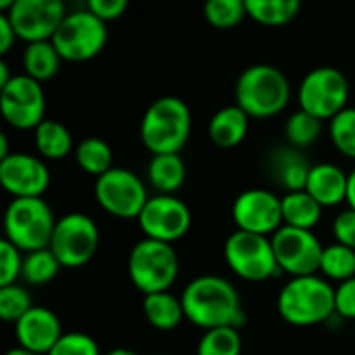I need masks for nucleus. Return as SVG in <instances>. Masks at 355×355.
<instances>
[{
    "mask_svg": "<svg viewBox=\"0 0 355 355\" xmlns=\"http://www.w3.org/2000/svg\"><path fill=\"white\" fill-rule=\"evenodd\" d=\"M349 81L335 67H316L300 83V108L318 121H331L347 108Z\"/></svg>",
    "mask_w": 355,
    "mask_h": 355,
    "instance_id": "nucleus-8",
    "label": "nucleus"
},
{
    "mask_svg": "<svg viewBox=\"0 0 355 355\" xmlns=\"http://www.w3.org/2000/svg\"><path fill=\"white\" fill-rule=\"evenodd\" d=\"M250 129V116L237 106H225L216 110L208 123V137L218 148H235L239 146Z\"/></svg>",
    "mask_w": 355,
    "mask_h": 355,
    "instance_id": "nucleus-21",
    "label": "nucleus"
},
{
    "mask_svg": "<svg viewBox=\"0 0 355 355\" xmlns=\"http://www.w3.org/2000/svg\"><path fill=\"white\" fill-rule=\"evenodd\" d=\"M191 133V110L177 96H162L154 100L139 125L144 146L156 154H179Z\"/></svg>",
    "mask_w": 355,
    "mask_h": 355,
    "instance_id": "nucleus-2",
    "label": "nucleus"
},
{
    "mask_svg": "<svg viewBox=\"0 0 355 355\" xmlns=\"http://www.w3.org/2000/svg\"><path fill=\"white\" fill-rule=\"evenodd\" d=\"M17 37L35 44L50 42L67 17V8L60 0H15L10 12H6Z\"/></svg>",
    "mask_w": 355,
    "mask_h": 355,
    "instance_id": "nucleus-16",
    "label": "nucleus"
},
{
    "mask_svg": "<svg viewBox=\"0 0 355 355\" xmlns=\"http://www.w3.org/2000/svg\"><path fill=\"white\" fill-rule=\"evenodd\" d=\"M185 318L204 329H239L245 322L241 300L233 283L216 275H204L187 283L181 295Z\"/></svg>",
    "mask_w": 355,
    "mask_h": 355,
    "instance_id": "nucleus-1",
    "label": "nucleus"
},
{
    "mask_svg": "<svg viewBox=\"0 0 355 355\" xmlns=\"http://www.w3.org/2000/svg\"><path fill=\"white\" fill-rule=\"evenodd\" d=\"M4 355H37V354H31V352H27V349H23V347H15V349H8Z\"/></svg>",
    "mask_w": 355,
    "mask_h": 355,
    "instance_id": "nucleus-46",
    "label": "nucleus"
},
{
    "mask_svg": "<svg viewBox=\"0 0 355 355\" xmlns=\"http://www.w3.org/2000/svg\"><path fill=\"white\" fill-rule=\"evenodd\" d=\"M94 196L108 214L123 220L139 218L144 206L150 200L144 181L123 166H114L106 175L98 177L94 185Z\"/></svg>",
    "mask_w": 355,
    "mask_h": 355,
    "instance_id": "nucleus-11",
    "label": "nucleus"
},
{
    "mask_svg": "<svg viewBox=\"0 0 355 355\" xmlns=\"http://www.w3.org/2000/svg\"><path fill=\"white\" fill-rule=\"evenodd\" d=\"M347 204H349V208L355 210V168L349 173V181H347V200H345Z\"/></svg>",
    "mask_w": 355,
    "mask_h": 355,
    "instance_id": "nucleus-42",
    "label": "nucleus"
},
{
    "mask_svg": "<svg viewBox=\"0 0 355 355\" xmlns=\"http://www.w3.org/2000/svg\"><path fill=\"white\" fill-rule=\"evenodd\" d=\"M48 355H104L100 354L98 341L87 333H64Z\"/></svg>",
    "mask_w": 355,
    "mask_h": 355,
    "instance_id": "nucleus-36",
    "label": "nucleus"
},
{
    "mask_svg": "<svg viewBox=\"0 0 355 355\" xmlns=\"http://www.w3.org/2000/svg\"><path fill=\"white\" fill-rule=\"evenodd\" d=\"M23 272V256L17 245L8 239L0 241V287L15 285Z\"/></svg>",
    "mask_w": 355,
    "mask_h": 355,
    "instance_id": "nucleus-37",
    "label": "nucleus"
},
{
    "mask_svg": "<svg viewBox=\"0 0 355 355\" xmlns=\"http://www.w3.org/2000/svg\"><path fill=\"white\" fill-rule=\"evenodd\" d=\"M15 40H17V31H15L8 15L0 12V54H6L12 48Z\"/></svg>",
    "mask_w": 355,
    "mask_h": 355,
    "instance_id": "nucleus-41",
    "label": "nucleus"
},
{
    "mask_svg": "<svg viewBox=\"0 0 355 355\" xmlns=\"http://www.w3.org/2000/svg\"><path fill=\"white\" fill-rule=\"evenodd\" d=\"M243 341L239 329H212L204 331L202 339L198 341V355H241Z\"/></svg>",
    "mask_w": 355,
    "mask_h": 355,
    "instance_id": "nucleus-32",
    "label": "nucleus"
},
{
    "mask_svg": "<svg viewBox=\"0 0 355 355\" xmlns=\"http://www.w3.org/2000/svg\"><path fill=\"white\" fill-rule=\"evenodd\" d=\"M225 260L237 277L252 283L268 281L281 270L270 237L245 231H235L227 237Z\"/></svg>",
    "mask_w": 355,
    "mask_h": 355,
    "instance_id": "nucleus-9",
    "label": "nucleus"
},
{
    "mask_svg": "<svg viewBox=\"0 0 355 355\" xmlns=\"http://www.w3.org/2000/svg\"><path fill=\"white\" fill-rule=\"evenodd\" d=\"M56 218L50 204L42 198H15L4 212V239L21 252L48 250Z\"/></svg>",
    "mask_w": 355,
    "mask_h": 355,
    "instance_id": "nucleus-5",
    "label": "nucleus"
},
{
    "mask_svg": "<svg viewBox=\"0 0 355 355\" xmlns=\"http://www.w3.org/2000/svg\"><path fill=\"white\" fill-rule=\"evenodd\" d=\"M283 202V225L312 231L322 216V206L304 189V191H289L281 198Z\"/></svg>",
    "mask_w": 355,
    "mask_h": 355,
    "instance_id": "nucleus-24",
    "label": "nucleus"
},
{
    "mask_svg": "<svg viewBox=\"0 0 355 355\" xmlns=\"http://www.w3.org/2000/svg\"><path fill=\"white\" fill-rule=\"evenodd\" d=\"M60 262L58 258L52 254V250H37L31 254H25L23 258V272L21 279L29 285H46L50 283L58 270H60Z\"/></svg>",
    "mask_w": 355,
    "mask_h": 355,
    "instance_id": "nucleus-30",
    "label": "nucleus"
},
{
    "mask_svg": "<svg viewBox=\"0 0 355 355\" xmlns=\"http://www.w3.org/2000/svg\"><path fill=\"white\" fill-rule=\"evenodd\" d=\"M131 283L144 293H164L177 281L179 258L171 243L141 239L133 245L127 262Z\"/></svg>",
    "mask_w": 355,
    "mask_h": 355,
    "instance_id": "nucleus-6",
    "label": "nucleus"
},
{
    "mask_svg": "<svg viewBox=\"0 0 355 355\" xmlns=\"http://www.w3.org/2000/svg\"><path fill=\"white\" fill-rule=\"evenodd\" d=\"M291 85L287 75L272 64L248 67L235 83L237 106L250 119H268L289 104Z\"/></svg>",
    "mask_w": 355,
    "mask_h": 355,
    "instance_id": "nucleus-4",
    "label": "nucleus"
},
{
    "mask_svg": "<svg viewBox=\"0 0 355 355\" xmlns=\"http://www.w3.org/2000/svg\"><path fill=\"white\" fill-rule=\"evenodd\" d=\"M270 241L275 248L279 268L291 275L293 279L312 277L320 270L324 245L318 241V237L312 231L283 225L270 237Z\"/></svg>",
    "mask_w": 355,
    "mask_h": 355,
    "instance_id": "nucleus-12",
    "label": "nucleus"
},
{
    "mask_svg": "<svg viewBox=\"0 0 355 355\" xmlns=\"http://www.w3.org/2000/svg\"><path fill=\"white\" fill-rule=\"evenodd\" d=\"M12 77H15V75H10V73H8V64H6V60H0V89H2V87H4Z\"/></svg>",
    "mask_w": 355,
    "mask_h": 355,
    "instance_id": "nucleus-43",
    "label": "nucleus"
},
{
    "mask_svg": "<svg viewBox=\"0 0 355 355\" xmlns=\"http://www.w3.org/2000/svg\"><path fill=\"white\" fill-rule=\"evenodd\" d=\"M331 139L335 144V148L347 156L355 158V108L347 106L345 110H341L335 119H331Z\"/></svg>",
    "mask_w": 355,
    "mask_h": 355,
    "instance_id": "nucleus-34",
    "label": "nucleus"
},
{
    "mask_svg": "<svg viewBox=\"0 0 355 355\" xmlns=\"http://www.w3.org/2000/svg\"><path fill=\"white\" fill-rule=\"evenodd\" d=\"M8 154H12V152L8 150V139H6V135H4V133H0V160H2V158H6Z\"/></svg>",
    "mask_w": 355,
    "mask_h": 355,
    "instance_id": "nucleus-44",
    "label": "nucleus"
},
{
    "mask_svg": "<svg viewBox=\"0 0 355 355\" xmlns=\"http://www.w3.org/2000/svg\"><path fill=\"white\" fill-rule=\"evenodd\" d=\"M0 183L12 198H42L50 185V171L40 158L12 152L0 160Z\"/></svg>",
    "mask_w": 355,
    "mask_h": 355,
    "instance_id": "nucleus-17",
    "label": "nucleus"
},
{
    "mask_svg": "<svg viewBox=\"0 0 355 355\" xmlns=\"http://www.w3.org/2000/svg\"><path fill=\"white\" fill-rule=\"evenodd\" d=\"M85 8L92 10L104 23H108L119 19L127 10V0H89Z\"/></svg>",
    "mask_w": 355,
    "mask_h": 355,
    "instance_id": "nucleus-40",
    "label": "nucleus"
},
{
    "mask_svg": "<svg viewBox=\"0 0 355 355\" xmlns=\"http://www.w3.org/2000/svg\"><path fill=\"white\" fill-rule=\"evenodd\" d=\"M320 272L329 279V281H349L355 277V250L341 245V243H331L324 248L322 252V260H320Z\"/></svg>",
    "mask_w": 355,
    "mask_h": 355,
    "instance_id": "nucleus-29",
    "label": "nucleus"
},
{
    "mask_svg": "<svg viewBox=\"0 0 355 355\" xmlns=\"http://www.w3.org/2000/svg\"><path fill=\"white\" fill-rule=\"evenodd\" d=\"M270 171L272 177L289 191H304L308 185V177L314 164H310V160L302 154V150L291 148V146H283L277 148L270 154Z\"/></svg>",
    "mask_w": 355,
    "mask_h": 355,
    "instance_id": "nucleus-20",
    "label": "nucleus"
},
{
    "mask_svg": "<svg viewBox=\"0 0 355 355\" xmlns=\"http://www.w3.org/2000/svg\"><path fill=\"white\" fill-rule=\"evenodd\" d=\"M233 220L237 231L272 237L283 227V202L268 189H248L233 202Z\"/></svg>",
    "mask_w": 355,
    "mask_h": 355,
    "instance_id": "nucleus-15",
    "label": "nucleus"
},
{
    "mask_svg": "<svg viewBox=\"0 0 355 355\" xmlns=\"http://www.w3.org/2000/svg\"><path fill=\"white\" fill-rule=\"evenodd\" d=\"M0 110L15 129H33L46 121V94L29 75H15L0 89Z\"/></svg>",
    "mask_w": 355,
    "mask_h": 355,
    "instance_id": "nucleus-13",
    "label": "nucleus"
},
{
    "mask_svg": "<svg viewBox=\"0 0 355 355\" xmlns=\"http://www.w3.org/2000/svg\"><path fill=\"white\" fill-rule=\"evenodd\" d=\"M320 131H322V121H318L316 116H312L302 108L293 112L285 123V137L289 146L297 150L312 146L320 137Z\"/></svg>",
    "mask_w": 355,
    "mask_h": 355,
    "instance_id": "nucleus-31",
    "label": "nucleus"
},
{
    "mask_svg": "<svg viewBox=\"0 0 355 355\" xmlns=\"http://www.w3.org/2000/svg\"><path fill=\"white\" fill-rule=\"evenodd\" d=\"M75 162L81 171L98 179L114 168L112 148L100 137H85L75 146Z\"/></svg>",
    "mask_w": 355,
    "mask_h": 355,
    "instance_id": "nucleus-27",
    "label": "nucleus"
},
{
    "mask_svg": "<svg viewBox=\"0 0 355 355\" xmlns=\"http://www.w3.org/2000/svg\"><path fill=\"white\" fill-rule=\"evenodd\" d=\"M333 233H335L337 243L347 245V248L355 250V210L347 208V210H343V212L335 218V223H333Z\"/></svg>",
    "mask_w": 355,
    "mask_h": 355,
    "instance_id": "nucleus-39",
    "label": "nucleus"
},
{
    "mask_svg": "<svg viewBox=\"0 0 355 355\" xmlns=\"http://www.w3.org/2000/svg\"><path fill=\"white\" fill-rule=\"evenodd\" d=\"M185 160L181 154H156L148 164V179L154 189L173 196L185 183Z\"/></svg>",
    "mask_w": 355,
    "mask_h": 355,
    "instance_id": "nucleus-23",
    "label": "nucleus"
},
{
    "mask_svg": "<svg viewBox=\"0 0 355 355\" xmlns=\"http://www.w3.org/2000/svg\"><path fill=\"white\" fill-rule=\"evenodd\" d=\"M347 181H349V175L341 166L322 162V164L312 166L306 191L322 208H331L347 200Z\"/></svg>",
    "mask_w": 355,
    "mask_h": 355,
    "instance_id": "nucleus-19",
    "label": "nucleus"
},
{
    "mask_svg": "<svg viewBox=\"0 0 355 355\" xmlns=\"http://www.w3.org/2000/svg\"><path fill=\"white\" fill-rule=\"evenodd\" d=\"M204 15L212 27L227 29L239 25L248 17V6L245 0H208Z\"/></svg>",
    "mask_w": 355,
    "mask_h": 355,
    "instance_id": "nucleus-33",
    "label": "nucleus"
},
{
    "mask_svg": "<svg viewBox=\"0 0 355 355\" xmlns=\"http://www.w3.org/2000/svg\"><path fill=\"white\" fill-rule=\"evenodd\" d=\"M141 310H144L146 320L154 329H158V331H173L185 318V310H183L181 297H175L168 291L144 295Z\"/></svg>",
    "mask_w": 355,
    "mask_h": 355,
    "instance_id": "nucleus-22",
    "label": "nucleus"
},
{
    "mask_svg": "<svg viewBox=\"0 0 355 355\" xmlns=\"http://www.w3.org/2000/svg\"><path fill=\"white\" fill-rule=\"evenodd\" d=\"M100 245V229L94 218L83 212H71L56 220L50 241L52 254L60 266L79 268L85 266Z\"/></svg>",
    "mask_w": 355,
    "mask_h": 355,
    "instance_id": "nucleus-10",
    "label": "nucleus"
},
{
    "mask_svg": "<svg viewBox=\"0 0 355 355\" xmlns=\"http://www.w3.org/2000/svg\"><path fill=\"white\" fill-rule=\"evenodd\" d=\"M108 40V29L102 19H98L92 10L81 8L67 12L58 31L52 37L62 60L83 62L98 56Z\"/></svg>",
    "mask_w": 355,
    "mask_h": 355,
    "instance_id": "nucleus-7",
    "label": "nucleus"
},
{
    "mask_svg": "<svg viewBox=\"0 0 355 355\" xmlns=\"http://www.w3.org/2000/svg\"><path fill=\"white\" fill-rule=\"evenodd\" d=\"M60 60L62 56L58 54L56 46L50 42H35V44H27L25 52H23V69L25 75H29L35 81H48L52 79L58 69H60Z\"/></svg>",
    "mask_w": 355,
    "mask_h": 355,
    "instance_id": "nucleus-25",
    "label": "nucleus"
},
{
    "mask_svg": "<svg viewBox=\"0 0 355 355\" xmlns=\"http://www.w3.org/2000/svg\"><path fill=\"white\" fill-rule=\"evenodd\" d=\"M245 6L248 17L268 27L287 25L302 10L300 0H245Z\"/></svg>",
    "mask_w": 355,
    "mask_h": 355,
    "instance_id": "nucleus-28",
    "label": "nucleus"
},
{
    "mask_svg": "<svg viewBox=\"0 0 355 355\" xmlns=\"http://www.w3.org/2000/svg\"><path fill=\"white\" fill-rule=\"evenodd\" d=\"M31 308V297L21 285L15 283L8 287H0V318L4 322L17 324Z\"/></svg>",
    "mask_w": 355,
    "mask_h": 355,
    "instance_id": "nucleus-35",
    "label": "nucleus"
},
{
    "mask_svg": "<svg viewBox=\"0 0 355 355\" xmlns=\"http://www.w3.org/2000/svg\"><path fill=\"white\" fill-rule=\"evenodd\" d=\"M17 341L19 347L37 355H48L58 339L64 335L58 316L42 306H33L17 324Z\"/></svg>",
    "mask_w": 355,
    "mask_h": 355,
    "instance_id": "nucleus-18",
    "label": "nucleus"
},
{
    "mask_svg": "<svg viewBox=\"0 0 355 355\" xmlns=\"http://www.w3.org/2000/svg\"><path fill=\"white\" fill-rule=\"evenodd\" d=\"M277 310L281 318L293 327H316L327 322L335 312V289L318 277L291 279L279 293Z\"/></svg>",
    "mask_w": 355,
    "mask_h": 355,
    "instance_id": "nucleus-3",
    "label": "nucleus"
},
{
    "mask_svg": "<svg viewBox=\"0 0 355 355\" xmlns=\"http://www.w3.org/2000/svg\"><path fill=\"white\" fill-rule=\"evenodd\" d=\"M35 148L48 160H60L73 150V137L67 125L54 119H46L35 127Z\"/></svg>",
    "mask_w": 355,
    "mask_h": 355,
    "instance_id": "nucleus-26",
    "label": "nucleus"
},
{
    "mask_svg": "<svg viewBox=\"0 0 355 355\" xmlns=\"http://www.w3.org/2000/svg\"><path fill=\"white\" fill-rule=\"evenodd\" d=\"M104 355H137V354H135V352H131V349L119 347V349H110V352H106Z\"/></svg>",
    "mask_w": 355,
    "mask_h": 355,
    "instance_id": "nucleus-45",
    "label": "nucleus"
},
{
    "mask_svg": "<svg viewBox=\"0 0 355 355\" xmlns=\"http://www.w3.org/2000/svg\"><path fill=\"white\" fill-rule=\"evenodd\" d=\"M335 312L341 318L355 320V277L335 287Z\"/></svg>",
    "mask_w": 355,
    "mask_h": 355,
    "instance_id": "nucleus-38",
    "label": "nucleus"
},
{
    "mask_svg": "<svg viewBox=\"0 0 355 355\" xmlns=\"http://www.w3.org/2000/svg\"><path fill=\"white\" fill-rule=\"evenodd\" d=\"M137 223L146 239L173 245L175 241L187 235L191 227V212L183 200L160 193L148 200Z\"/></svg>",
    "mask_w": 355,
    "mask_h": 355,
    "instance_id": "nucleus-14",
    "label": "nucleus"
}]
</instances>
